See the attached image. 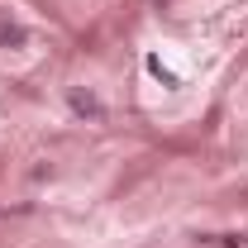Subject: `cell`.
Listing matches in <instances>:
<instances>
[{"label":"cell","instance_id":"cell-1","mask_svg":"<svg viewBox=\"0 0 248 248\" xmlns=\"http://www.w3.org/2000/svg\"><path fill=\"white\" fill-rule=\"evenodd\" d=\"M72 105H77V110H81V115H100V105H95L91 95H72Z\"/></svg>","mask_w":248,"mask_h":248}]
</instances>
